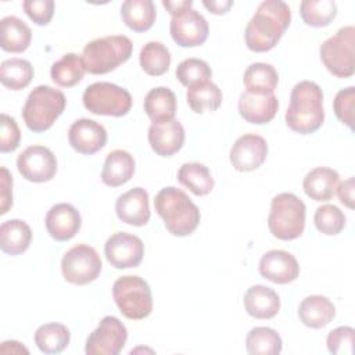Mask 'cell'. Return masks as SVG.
I'll use <instances>...</instances> for the list:
<instances>
[{
  "label": "cell",
  "mask_w": 355,
  "mask_h": 355,
  "mask_svg": "<svg viewBox=\"0 0 355 355\" xmlns=\"http://www.w3.org/2000/svg\"><path fill=\"white\" fill-rule=\"evenodd\" d=\"M290 21L291 11L287 3L282 0L262 1L245 28L247 47L255 53L272 50L288 28Z\"/></svg>",
  "instance_id": "obj_1"
},
{
  "label": "cell",
  "mask_w": 355,
  "mask_h": 355,
  "mask_svg": "<svg viewBox=\"0 0 355 355\" xmlns=\"http://www.w3.org/2000/svg\"><path fill=\"white\" fill-rule=\"evenodd\" d=\"M287 126L300 135L316 132L324 121L323 92L312 80L298 82L290 94V104L286 111Z\"/></svg>",
  "instance_id": "obj_2"
},
{
  "label": "cell",
  "mask_w": 355,
  "mask_h": 355,
  "mask_svg": "<svg viewBox=\"0 0 355 355\" xmlns=\"http://www.w3.org/2000/svg\"><path fill=\"white\" fill-rule=\"evenodd\" d=\"M154 208L166 230L178 237L191 234L200 223V209L189 196L173 186L161 189L154 198Z\"/></svg>",
  "instance_id": "obj_3"
},
{
  "label": "cell",
  "mask_w": 355,
  "mask_h": 355,
  "mask_svg": "<svg viewBox=\"0 0 355 355\" xmlns=\"http://www.w3.org/2000/svg\"><path fill=\"white\" fill-rule=\"evenodd\" d=\"M133 44L125 35H110L89 42L82 51V61L89 73L103 75L126 62Z\"/></svg>",
  "instance_id": "obj_4"
},
{
  "label": "cell",
  "mask_w": 355,
  "mask_h": 355,
  "mask_svg": "<svg viewBox=\"0 0 355 355\" xmlns=\"http://www.w3.org/2000/svg\"><path fill=\"white\" fill-rule=\"evenodd\" d=\"M67 104L64 93L47 85L35 87L26 97L22 118L32 132H44L53 126Z\"/></svg>",
  "instance_id": "obj_5"
},
{
  "label": "cell",
  "mask_w": 355,
  "mask_h": 355,
  "mask_svg": "<svg viewBox=\"0 0 355 355\" xmlns=\"http://www.w3.org/2000/svg\"><path fill=\"white\" fill-rule=\"evenodd\" d=\"M305 204L293 193H280L272 198L268 226L279 240L298 239L305 229Z\"/></svg>",
  "instance_id": "obj_6"
},
{
  "label": "cell",
  "mask_w": 355,
  "mask_h": 355,
  "mask_svg": "<svg viewBox=\"0 0 355 355\" xmlns=\"http://www.w3.org/2000/svg\"><path fill=\"white\" fill-rule=\"evenodd\" d=\"M112 297L121 313L133 320L147 318L153 311V297L148 283L140 276L126 275L115 280Z\"/></svg>",
  "instance_id": "obj_7"
},
{
  "label": "cell",
  "mask_w": 355,
  "mask_h": 355,
  "mask_svg": "<svg viewBox=\"0 0 355 355\" xmlns=\"http://www.w3.org/2000/svg\"><path fill=\"white\" fill-rule=\"evenodd\" d=\"M354 49L355 28L347 25L320 44L319 54L330 73L337 78H349L354 75Z\"/></svg>",
  "instance_id": "obj_8"
},
{
  "label": "cell",
  "mask_w": 355,
  "mask_h": 355,
  "mask_svg": "<svg viewBox=\"0 0 355 355\" xmlns=\"http://www.w3.org/2000/svg\"><path fill=\"white\" fill-rule=\"evenodd\" d=\"M85 108L94 115L123 116L132 108L130 93L111 82H96L89 85L82 97Z\"/></svg>",
  "instance_id": "obj_9"
},
{
  "label": "cell",
  "mask_w": 355,
  "mask_h": 355,
  "mask_svg": "<svg viewBox=\"0 0 355 355\" xmlns=\"http://www.w3.org/2000/svg\"><path fill=\"white\" fill-rule=\"evenodd\" d=\"M103 263L97 251L87 244H78L68 250L61 261V272L67 282L85 286L94 282Z\"/></svg>",
  "instance_id": "obj_10"
},
{
  "label": "cell",
  "mask_w": 355,
  "mask_h": 355,
  "mask_svg": "<svg viewBox=\"0 0 355 355\" xmlns=\"http://www.w3.org/2000/svg\"><path fill=\"white\" fill-rule=\"evenodd\" d=\"M128 330L115 316H105L86 340L87 355H118L125 347Z\"/></svg>",
  "instance_id": "obj_11"
},
{
  "label": "cell",
  "mask_w": 355,
  "mask_h": 355,
  "mask_svg": "<svg viewBox=\"0 0 355 355\" xmlns=\"http://www.w3.org/2000/svg\"><path fill=\"white\" fill-rule=\"evenodd\" d=\"M17 168L26 180L43 183L54 178L57 172V159L49 147L35 144L26 147L18 155Z\"/></svg>",
  "instance_id": "obj_12"
},
{
  "label": "cell",
  "mask_w": 355,
  "mask_h": 355,
  "mask_svg": "<svg viewBox=\"0 0 355 355\" xmlns=\"http://www.w3.org/2000/svg\"><path fill=\"white\" fill-rule=\"evenodd\" d=\"M104 254L107 261L116 269L136 268L143 261L144 244L135 234L118 232L105 241Z\"/></svg>",
  "instance_id": "obj_13"
},
{
  "label": "cell",
  "mask_w": 355,
  "mask_h": 355,
  "mask_svg": "<svg viewBox=\"0 0 355 355\" xmlns=\"http://www.w3.org/2000/svg\"><path fill=\"white\" fill-rule=\"evenodd\" d=\"M169 32L180 47L201 46L209 33L207 19L194 8L184 10L171 18Z\"/></svg>",
  "instance_id": "obj_14"
},
{
  "label": "cell",
  "mask_w": 355,
  "mask_h": 355,
  "mask_svg": "<svg viewBox=\"0 0 355 355\" xmlns=\"http://www.w3.org/2000/svg\"><path fill=\"white\" fill-rule=\"evenodd\" d=\"M268 155L266 140L255 133L240 136L230 150V164L236 171L251 172L259 168Z\"/></svg>",
  "instance_id": "obj_15"
},
{
  "label": "cell",
  "mask_w": 355,
  "mask_h": 355,
  "mask_svg": "<svg viewBox=\"0 0 355 355\" xmlns=\"http://www.w3.org/2000/svg\"><path fill=\"white\" fill-rule=\"evenodd\" d=\"M68 140L76 153L92 155L105 146L107 130L93 119L80 118L69 126Z\"/></svg>",
  "instance_id": "obj_16"
},
{
  "label": "cell",
  "mask_w": 355,
  "mask_h": 355,
  "mask_svg": "<svg viewBox=\"0 0 355 355\" xmlns=\"http://www.w3.org/2000/svg\"><path fill=\"white\" fill-rule=\"evenodd\" d=\"M259 273L276 284L294 282L300 275V265L295 257L284 250H270L259 261Z\"/></svg>",
  "instance_id": "obj_17"
},
{
  "label": "cell",
  "mask_w": 355,
  "mask_h": 355,
  "mask_svg": "<svg viewBox=\"0 0 355 355\" xmlns=\"http://www.w3.org/2000/svg\"><path fill=\"white\" fill-rule=\"evenodd\" d=\"M148 143L157 155L171 157L183 147L184 128L175 118L151 123L148 128Z\"/></svg>",
  "instance_id": "obj_18"
},
{
  "label": "cell",
  "mask_w": 355,
  "mask_h": 355,
  "mask_svg": "<svg viewBox=\"0 0 355 355\" xmlns=\"http://www.w3.org/2000/svg\"><path fill=\"white\" fill-rule=\"evenodd\" d=\"M46 229L57 241H68L79 232L82 218L79 211L67 202L53 205L46 215Z\"/></svg>",
  "instance_id": "obj_19"
},
{
  "label": "cell",
  "mask_w": 355,
  "mask_h": 355,
  "mask_svg": "<svg viewBox=\"0 0 355 355\" xmlns=\"http://www.w3.org/2000/svg\"><path fill=\"white\" fill-rule=\"evenodd\" d=\"M148 193L141 187H133L121 194L115 202L116 216L132 226H144L150 220Z\"/></svg>",
  "instance_id": "obj_20"
},
{
  "label": "cell",
  "mask_w": 355,
  "mask_h": 355,
  "mask_svg": "<svg viewBox=\"0 0 355 355\" xmlns=\"http://www.w3.org/2000/svg\"><path fill=\"white\" fill-rule=\"evenodd\" d=\"M279 110L277 97L272 94H252L244 92L239 97V112L250 123L262 125L270 122Z\"/></svg>",
  "instance_id": "obj_21"
},
{
  "label": "cell",
  "mask_w": 355,
  "mask_h": 355,
  "mask_svg": "<svg viewBox=\"0 0 355 355\" xmlns=\"http://www.w3.org/2000/svg\"><path fill=\"white\" fill-rule=\"evenodd\" d=\"M244 308L255 319H270L280 309V298L273 288L255 284L244 294Z\"/></svg>",
  "instance_id": "obj_22"
},
{
  "label": "cell",
  "mask_w": 355,
  "mask_h": 355,
  "mask_svg": "<svg viewBox=\"0 0 355 355\" xmlns=\"http://www.w3.org/2000/svg\"><path fill=\"white\" fill-rule=\"evenodd\" d=\"M340 176L337 171L326 166L311 169L302 182L305 194L315 201H329L336 194Z\"/></svg>",
  "instance_id": "obj_23"
},
{
  "label": "cell",
  "mask_w": 355,
  "mask_h": 355,
  "mask_svg": "<svg viewBox=\"0 0 355 355\" xmlns=\"http://www.w3.org/2000/svg\"><path fill=\"white\" fill-rule=\"evenodd\" d=\"M336 316L333 302L324 295H308L298 306L300 320L311 329H322L327 326Z\"/></svg>",
  "instance_id": "obj_24"
},
{
  "label": "cell",
  "mask_w": 355,
  "mask_h": 355,
  "mask_svg": "<svg viewBox=\"0 0 355 355\" xmlns=\"http://www.w3.org/2000/svg\"><path fill=\"white\" fill-rule=\"evenodd\" d=\"M135 173V159L125 150H114L108 153L103 171L101 180L110 187H118L130 180Z\"/></svg>",
  "instance_id": "obj_25"
},
{
  "label": "cell",
  "mask_w": 355,
  "mask_h": 355,
  "mask_svg": "<svg viewBox=\"0 0 355 355\" xmlns=\"http://www.w3.org/2000/svg\"><path fill=\"white\" fill-rule=\"evenodd\" d=\"M32 40L31 28L18 17L8 15L0 21V46L8 53L25 51Z\"/></svg>",
  "instance_id": "obj_26"
},
{
  "label": "cell",
  "mask_w": 355,
  "mask_h": 355,
  "mask_svg": "<svg viewBox=\"0 0 355 355\" xmlns=\"http://www.w3.org/2000/svg\"><path fill=\"white\" fill-rule=\"evenodd\" d=\"M143 107L153 123L171 121L176 114V96L169 87L158 86L146 94Z\"/></svg>",
  "instance_id": "obj_27"
},
{
  "label": "cell",
  "mask_w": 355,
  "mask_h": 355,
  "mask_svg": "<svg viewBox=\"0 0 355 355\" xmlns=\"http://www.w3.org/2000/svg\"><path fill=\"white\" fill-rule=\"evenodd\" d=\"M32 230L21 219H10L0 226V248L8 255H19L29 248Z\"/></svg>",
  "instance_id": "obj_28"
},
{
  "label": "cell",
  "mask_w": 355,
  "mask_h": 355,
  "mask_svg": "<svg viewBox=\"0 0 355 355\" xmlns=\"http://www.w3.org/2000/svg\"><path fill=\"white\" fill-rule=\"evenodd\" d=\"M157 11L151 0H125L121 6L123 24L135 32H146L155 22Z\"/></svg>",
  "instance_id": "obj_29"
},
{
  "label": "cell",
  "mask_w": 355,
  "mask_h": 355,
  "mask_svg": "<svg viewBox=\"0 0 355 355\" xmlns=\"http://www.w3.org/2000/svg\"><path fill=\"white\" fill-rule=\"evenodd\" d=\"M243 82L245 92L252 94H272L277 86L279 75L273 65L266 62H254L251 64L244 75Z\"/></svg>",
  "instance_id": "obj_30"
},
{
  "label": "cell",
  "mask_w": 355,
  "mask_h": 355,
  "mask_svg": "<svg viewBox=\"0 0 355 355\" xmlns=\"http://www.w3.org/2000/svg\"><path fill=\"white\" fill-rule=\"evenodd\" d=\"M222 92L211 80L196 83L187 87L186 100L191 111L202 114L204 111H215L222 104Z\"/></svg>",
  "instance_id": "obj_31"
},
{
  "label": "cell",
  "mask_w": 355,
  "mask_h": 355,
  "mask_svg": "<svg viewBox=\"0 0 355 355\" xmlns=\"http://www.w3.org/2000/svg\"><path fill=\"white\" fill-rule=\"evenodd\" d=\"M178 180L196 196H207L214 189L208 166L200 162H184L178 171Z\"/></svg>",
  "instance_id": "obj_32"
},
{
  "label": "cell",
  "mask_w": 355,
  "mask_h": 355,
  "mask_svg": "<svg viewBox=\"0 0 355 355\" xmlns=\"http://www.w3.org/2000/svg\"><path fill=\"white\" fill-rule=\"evenodd\" d=\"M85 72L86 68L82 57L75 53H68L51 65L50 76L58 86L72 87L83 79Z\"/></svg>",
  "instance_id": "obj_33"
},
{
  "label": "cell",
  "mask_w": 355,
  "mask_h": 355,
  "mask_svg": "<svg viewBox=\"0 0 355 355\" xmlns=\"http://www.w3.org/2000/svg\"><path fill=\"white\" fill-rule=\"evenodd\" d=\"M71 340V333L61 323H46L35 331V344L44 354L62 352Z\"/></svg>",
  "instance_id": "obj_34"
},
{
  "label": "cell",
  "mask_w": 355,
  "mask_h": 355,
  "mask_svg": "<svg viewBox=\"0 0 355 355\" xmlns=\"http://www.w3.org/2000/svg\"><path fill=\"white\" fill-rule=\"evenodd\" d=\"M282 337L270 327H254L245 337V349L251 355H277L282 352Z\"/></svg>",
  "instance_id": "obj_35"
},
{
  "label": "cell",
  "mask_w": 355,
  "mask_h": 355,
  "mask_svg": "<svg viewBox=\"0 0 355 355\" xmlns=\"http://www.w3.org/2000/svg\"><path fill=\"white\" fill-rule=\"evenodd\" d=\"M33 78V67L24 58H8L0 65V82L11 90L26 87Z\"/></svg>",
  "instance_id": "obj_36"
},
{
  "label": "cell",
  "mask_w": 355,
  "mask_h": 355,
  "mask_svg": "<svg viewBox=\"0 0 355 355\" xmlns=\"http://www.w3.org/2000/svg\"><path fill=\"white\" fill-rule=\"evenodd\" d=\"M139 62L147 75L159 76L169 69L171 53L161 42H148L140 50Z\"/></svg>",
  "instance_id": "obj_37"
},
{
  "label": "cell",
  "mask_w": 355,
  "mask_h": 355,
  "mask_svg": "<svg viewBox=\"0 0 355 355\" xmlns=\"http://www.w3.org/2000/svg\"><path fill=\"white\" fill-rule=\"evenodd\" d=\"M300 14L309 26H327L337 15V4L333 0H304L300 4Z\"/></svg>",
  "instance_id": "obj_38"
},
{
  "label": "cell",
  "mask_w": 355,
  "mask_h": 355,
  "mask_svg": "<svg viewBox=\"0 0 355 355\" xmlns=\"http://www.w3.org/2000/svg\"><path fill=\"white\" fill-rule=\"evenodd\" d=\"M313 222L320 233L327 236H336L345 226V215L338 207L324 204L316 208Z\"/></svg>",
  "instance_id": "obj_39"
},
{
  "label": "cell",
  "mask_w": 355,
  "mask_h": 355,
  "mask_svg": "<svg viewBox=\"0 0 355 355\" xmlns=\"http://www.w3.org/2000/svg\"><path fill=\"white\" fill-rule=\"evenodd\" d=\"M211 76V67L200 58H186L176 67V78L186 87L200 82H207Z\"/></svg>",
  "instance_id": "obj_40"
},
{
  "label": "cell",
  "mask_w": 355,
  "mask_h": 355,
  "mask_svg": "<svg viewBox=\"0 0 355 355\" xmlns=\"http://www.w3.org/2000/svg\"><path fill=\"white\" fill-rule=\"evenodd\" d=\"M355 330L349 326H340L327 334V349L334 355H352L354 354Z\"/></svg>",
  "instance_id": "obj_41"
},
{
  "label": "cell",
  "mask_w": 355,
  "mask_h": 355,
  "mask_svg": "<svg viewBox=\"0 0 355 355\" xmlns=\"http://www.w3.org/2000/svg\"><path fill=\"white\" fill-rule=\"evenodd\" d=\"M354 105H355V87L349 86L341 89L333 101L336 116L347 125L349 129L354 128Z\"/></svg>",
  "instance_id": "obj_42"
},
{
  "label": "cell",
  "mask_w": 355,
  "mask_h": 355,
  "mask_svg": "<svg viewBox=\"0 0 355 355\" xmlns=\"http://www.w3.org/2000/svg\"><path fill=\"white\" fill-rule=\"evenodd\" d=\"M1 130H0V151L11 153L18 148L21 140V130L15 119L7 114H1Z\"/></svg>",
  "instance_id": "obj_43"
},
{
  "label": "cell",
  "mask_w": 355,
  "mask_h": 355,
  "mask_svg": "<svg viewBox=\"0 0 355 355\" xmlns=\"http://www.w3.org/2000/svg\"><path fill=\"white\" fill-rule=\"evenodd\" d=\"M22 8L36 25H47L54 14L53 0H25Z\"/></svg>",
  "instance_id": "obj_44"
},
{
  "label": "cell",
  "mask_w": 355,
  "mask_h": 355,
  "mask_svg": "<svg viewBox=\"0 0 355 355\" xmlns=\"http://www.w3.org/2000/svg\"><path fill=\"white\" fill-rule=\"evenodd\" d=\"M12 207V176L6 166L0 168V215Z\"/></svg>",
  "instance_id": "obj_45"
},
{
  "label": "cell",
  "mask_w": 355,
  "mask_h": 355,
  "mask_svg": "<svg viewBox=\"0 0 355 355\" xmlns=\"http://www.w3.org/2000/svg\"><path fill=\"white\" fill-rule=\"evenodd\" d=\"M337 194L341 201L348 208H354V178H348L337 186Z\"/></svg>",
  "instance_id": "obj_46"
},
{
  "label": "cell",
  "mask_w": 355,
  "mask_h": 355,
  "mask_svg": "<svg viewBox=\"0 0 355 355\" xmlns=\"http://www.w3.org/2000/svg\"><path fill=\"white\" fill-rule=\"evenodd\" d=\"M202 4L209 12L222 15L229 11V8L233 6V1L232 0H204Z\"/></svg>",
  "instance_id": "obj_47"
},
{
  "label": "cell",
  "mask_w": 355,
  "mask_h": 355,
  "mask_svg": "<svg viewBox=\"0 0 355 355\" xmlns=\"http://www.w3.org/2000/svg\"><path fill=\"white\" fill-rule=\"evenodd\" d=\"M162 6L166 8V11L173 17L184 10L191 8L193 1L191 0H179V1H172V0H164Z\"/></svg>",
  "instance_id": "obj_48"
},
{
  "label": "cell",
  "mask_w": 355,
  "mask_h": 355,
  "mask_svg": "<svg viewBox=\"0 0 355 355\" xmlns=\"http://www.w3.org/2000/svg\"><path fill=\"white\" fill-rule=\"evenodd\" d=\"M0 352L1 354H10V352H25V354H28L29 351L24 345H21V343H18V341H4L1 344Z\"/></svg>",
  "instance_id": "obj_49"
}]
</instances>
